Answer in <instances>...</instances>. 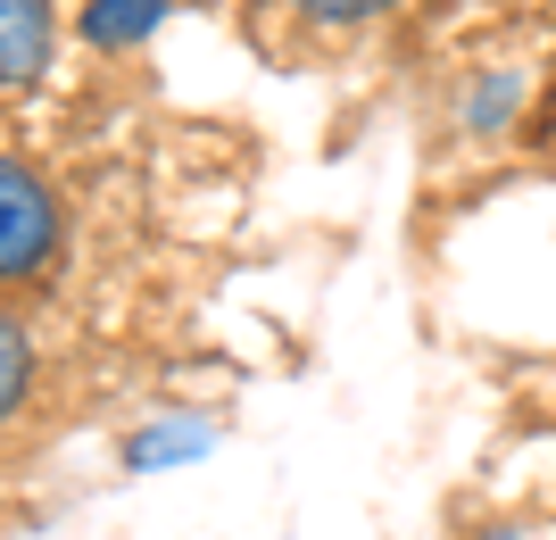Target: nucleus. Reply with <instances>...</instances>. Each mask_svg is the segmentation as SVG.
<instances>
[{"mask_svg":"<svg viewBox=\"0 0 556 540\" xmlns=\"http://www.w3.org/2000/svg\"><path fill=\"white\" fill-rule=\"evenodd\" d=\"M42 259H50V191L9 159L0 166V275L25 282Z\"/></svg>","mask_w":556,"mask_h":540,"instance_id":"nucleus-1","label":"nucleus"},{"mask_svg":"<svg viewBox=\"0 0 556 540\" xmlns=\"http://www.w3.org/2000/svg\"><path fill=\"white\" fill-rule=\"evenodd\" d=\"M50 59V0H0V67L9 84H34Z\"/></svg>","mask_w":556,"mask_h":540,"instance_id":"nucleus-2","label":"nucleus"},{"mask_svg":"<svg viewBox=\"0 0 556 540\" xmlns=\"http://www.w3.org/2000/svg\"><path fill=\"white\" fill-rule=\"evenodd\" d=\"M216 441V432H208V424H141V432H134V441H125V466H134V474H159V466H184V457H200V449H208Z\"/></svg>","mask_w":556,"mask_h":540,"instance_id":"nucleus-3","label":"nucleus"},{"mask_svg":"<svg viewBox=\"0 0 556 540\" xmlns=\"http://www.w3.org/2000/svg\"><path fill=\"white\" fill-rule=\"evenodd\" d=\"M159 17H166V0H92V9H84V34H92L100 50H134Z\"/></svg>","mask_w":556,"mask_h":540,"instance_id":"nucleus-4","label":"nucleus"},{"mask_svg":"<svg viewBox=\"0 0 556 540\" xmlns=\"http://www.w3.org/2000/svg\"><path fill=\"white\" fill-rule=\"evenodd\" d=\"M0 407H25V325H0Z\"/></svg>","mask_w":556,"mask_h":540,"instance_id":"nucleus-5","label":"nucleus"},{"mask_svg":"<svg viewBox=\"0 0 556 540\" xmlns=\"http://www.w3.org/2000/svg\"><path fill=\"white\" fill-rule=\"evenodd\" d=\"M307 17H325V25H357V17H382V9H399V0H300Z\"/></svg>","mask_w":556,"mask_h":540,"instance_id":"nucleus-6","label":"nucleus"}]
</instances>
